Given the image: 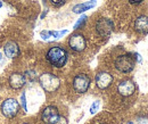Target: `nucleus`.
<instances>
[{
  "instance_id": "f257e3e1",
  "label": "nucleus",
  "mask_w": 148,
  "mask_h": 124,
  "mask_svg": "<svg viewBox=\"0 0 148 124\" xmlns=\"http://www.w3.org/2000/svg\"><path fill=\"white\" fill-rule=\"evenodd\" d=\"M48 62L55 67H63L67 62V53L60 47H53L47 53Z\"/></svg>"
},
{
  "instance_id": "f03ea898",
  "label": "nucleus",
  "mask_w": 148,
  "mask_h": 124,
  "mask_svg": "<svg viewBox=\"0 0 148 124\" xmlns=\"http://www.w3.org/2000/svg\"><path fill=\"white\" fill-rule=\"evenodd\" d=\"M39 82H40V86L47 92H55L60 86L59 79L51 73L41 74V76L39 77Z\"/></svg>"
},
{
  "instance_id": "7ed1b4c3",
  "label": "nucleus",
  "mask_w": 148,
  "mask_h": 124,
  "mask_svg": "<svg viewBox=\"0 0 148 124\" xmlns=\"http://www.w3.org/2000/svg\"><path fill=\"white\" fill-rule=\"evenodd\" d=\"M134 59L132 58V56L130 55H122V56H119L115 60V67L116 70L122 73H129L133 70L134 67Z\"/></svg>"
},
{
  "instance_id": "20e7f679",
  "label": "nucleus",
  "mask_w": 148,
  "mask_h": 124,
  "mask_svg": "<svg viewBox=\"0 0 148 124\" xmlns=\"http://www.w3.org/2000/svg\"><path fill=\"white\" fill-rule=\"evenodd\" d=\"M19 109V105L17 103L16 99L14 98H9V99H6L2 105H1V110H2V114L8 117V119H13L14 116L17 115Z\"/></svg>"
},
{
  "instance_id": "39448f33",
  "label": "nucleus",
  "mask_w": 148,
  "mask_h": 124,
  "mask_svg": "<svg viewBox=\"0 0 148 124\" xmlns=\"http://www.w3.org/2000/svg\"><path fill=\"white\" fill-rule=\"evenodd\" d=\"M90 87V77L86 74H77L73 80V88L77 93H84Z\"/></svg>"
},
{
  "instance_id": "423d86ee",
  "label": "nucleus",
  "mask_w": 148,
  "mask_h": 124,
  "mask_svg": "<svg viewBox=\"0 0 148 124\" xmlns=\"http://www.w3.org/2000/svg\"><path fill=\"white\" fill-rule=\"evenodd\" d=\"M114 29V24L108 18H100L96 23V30L98 34L101 36H108Z\"/></svg>"
},
{
  "instance_id": "0eeeda50",
  "label": "nucleus",
  "mask_w": 148,
  "mask_h": 124,
  "mask_svg": "<svg viewBox=\"0 0 148 124\" xmlns=\"http://www.w3.org/2000/svg\"><path fill=\"white\" fill-rule=\"evenodd\" d=\"M69 45L71 47V49L74 51H83L86 46H87V42H86V39L82 34H74L70 38L69 40Z\"/></svg>"
},
{
  "instance_id": "6e6552de",
  "label": "nucleus",
  "mask_w": 148,
  "mask_h": 124,
  "mask_svg": "<svg viewBox=\"0 0 148 124\" xmlns=\"http://www.w3.org/2000/svg\"><path fill=\"white\" fill-rule=\"evenodd\" d=\"M41 117H42V121L46 124H54L56 120L59 117V114H58V110L56 107L48 106L43 109Z\"/></svg>"
},
{
  "instance_id": "1a4fd4ad",
  "label": "nucleus",
  "mask_w": 148,
  "mask_h": 124,
  "mask_svg": "<svg viewBox=\"0 0 148 124\" xmlns=\"http://www.w3.org/2000/svg\"><path fill=\"white\" fill-rule=\"evenodd\" d=\"M113 82V76L107 72H100L96 75V84L101 90L107 89Z\"/></svg>"
},
{
  "instance_id": "9d476101",
  "label": "nucleus",
  "mask_w": 148,
  "mask_h": 124,
  "mask_svg": "<svg viewBox=\"0 0 148 124\" xmlns=\"http://www.w3.org/2000/svg\"><path fill=\"white\" fill-rule=\"evenodd\" d=\"M117 91H119V93H120L121 96H123V97H129V96H132V95L134 93V91H136V86H134V83H133L132 81H130V80H124V81H122V82L119 84Z\"/></svg>"
},
{
  "instance_id": "9b49d317",
  "label": "nucleus",
  "mask_w": 148,
  "mask_h": 124,
  "mask_svg": "<svg viewBox=\"0 0 148 124\" xmlns=\"http://www.w3.org/2000/svg\"><path fill=\"white\" fill-rule=\"evenodd\" d=\"M25 82H26V79L21 73H13L9 76V86L13 89H15V90L23 88L25 86Z\"/></svg>"
},
{
  "instance_id": "f8f14e48",
  "label": "nucleus",
  "mask_w": 148,
  "mask_h": 124,
  "mask_svg": "<svg viewBox=\"0 0 148 124\" xmlns=\"http://www.w3.org/2000/svg\"><path fill=\"white\" fill-rule=\"evenodd\" d=\"M3 50H5V55L8 57V58H15L19 55V48L17 46L16 42L14 41H9L3 47Z\"/></svg>"
},
{
  "instance_id": "ddd939ff",
  "label": "nucleus",
  "mask_w": 148,
  "mask_h": 124,
  "mask_svg": "<svg viewBox=\"0 0 148 124\" xmlns=\"http://www.w3.org/2000/svg\"><path fill=\"white\" fill-rule=\"evenodd\" d=\"M134 29L137 32L147 34L148 33V17L147 16H139L134 22Z\"/></svg>"
},
{
  "instance_id": "4468645a",
  "label": "nucleus",
  "mask_w": 148,
  "mask_h": 124,
  "mask_svg": "<svg viewBox=\"0 0 148 124\" xmlns=\"http://www.w3.org/2000/svg\"><path fill=\"white\" fill-rule=\"evenodd\" d=\"M96 3H97L96 0H90V1H87V2H84V3L75 5L73 7V12L75 14H81V13H83V12H86V10L91 9L92 7L96 6Z\"/></svg>"
},
{
  "instance_id": "2eb2a0df",
  "label": "nucleus",
  "mask_w": 148,
  "mask_h": 124,
  "mask_svg": "<svg viewBox=\"0 0 148 124\" xmlns=\"http://www.w3.org/2000/svg\"><path fill=\"white\" fill-rule=\"evenodd\" d=\"M67 33V31L65 30V31H62V32H50V31H43V32H41V36L43 38V39H48V38H55V39H58V38H60L62 36H64V34H66Z\"/></svg>"
},
{
  "instance_id": "dca6fc26",
  "label": "nucleus",
  "mask_w": 148,
  "mask_h": 124,
  "mask_svg": "<svg viewBox=\"0 0 148 124\" xmlns=\"http://www.w3.org/2000/svg\"><path fill=\"white\" fill-rule=\"evenodd\" d=\"M86 22H87V16H82V17L75 23V25H74V30H77V29H80L81 26H83Z\"/></svg>"
},
{
  "instance_id": "f3484780",
  "label": "nucleus",
  "mask_w": 148,
  "mask_h": 124,
  "mask_svg": "<svg viewBox=\"0 0 148 124\" xmlns=\"http://www.w3.org/2000/svg\"><path fill=\"white\" fill-rule=\"evenodd\" d=\"M99 107V101H95L92 105H91V108H90V113L91 114H95L97 112V108Z\"/></svg>"
},
{
  "instance_id": "a211bd4d",
  "label": "nucleus",
  "mask_w": 148,
  "mask_h": 124,
  "mask_svg": "<svg viewBox=\"0 0 148 124\" xmlns=\"http://www.w3.org/2000/svg\"><path fill=\"white\" fill-rule=\"evenodd\" d=\"M54 124H67V120L65 117H63V116H59Z\"/></svg>"
},
{
  "instance_id": "6ab92c4d",
  "label": "nucleus",
  "mask_w": 148,
  "mask_h": 124,
  "mask_svg": "<svg viewBox=\"0 0 148 124\" xmlns=\"http://www.w3.org/2000/svg\"><path fill=\"white\" fill-rule=\"evenodd\" d=\"M50 1H51V3L55 5V6H62V5L65 2V0H50Z\"/></svg>"
},
{
  "instance_id": "aec40b11",
  "label": "nucleus",
  "mask_w": 148,
  "mask_h": 124,
  "mask_svg": "<svg viewBox=\"0 0 148 124\" xmlns=\"http://www.w3.org/2000/svg\"><path fill=\"white\" fill-rule=\"evenodd\" d=\"M22 105H23V109L26 112L27 108H26V100H25V93L22 95Z\"/></svg>"
},
{
  "instance_id": "412c9836",
  "label": "nucleus",
  "mask_w": 148,
  "mask_h": 124,
  "mask_svg": "<svg viewBox=\"0 0 148 124\" xmlns=\"http://www.w3.org/2000/svg\"><path fill=\"white\" fill-rule=\"evenodd\" d=\"M129 1H130V3H133V5H134V3H140L143 0H129Z\"/></svg>"
},
{
  "instance_id": "4be33fe9",
  "label": "nucleus",
  "mask_w": 148,
  "mask_h": 124,
  "mask_svg": "<svg viewBox=\"0 0 148 124\" xmlns=\"http://www.w3.org/2000/svg\"><path fill=\"white\" fill-rule=\"evenodd\" d=\"M93 124H104V123H100V122H96V123H93Z\"/></svg>"
},
{
  "instance_id": "5701e85b",
  "label": "nucleus",
  "mask_w": 148,
  "mask_h": 124,
  "mask_svg": "<svg viewBox=\"0 0 148 124\" xmlns=\"http://www.w3.org/2000/svg\"><path fill=\"white\" fill-rule=\"evenodd\" d=\"M1 6H2V2H1V0H0V8H1Z\"/></svg>"
},
{
  "instance_id": "b1692460",
  "label": "nucleus",
  "mask_w": 148,
  "mask_h": 124,
  "mask_svg": "<svg viewBox=\"0 0 148 124\" xmlns=\"http://www.w3.org/2000/svg\"><path fill=\"white\" fill-rule=\"evenodd\" d=\"M128 124H133V123H131V122H129V123H128Z\"/></svg>"
},
{
  "instance_id": "393cba45",
  "label": "nucleus",
  "mask_w": 148,
  "mask_h": 124,
  "mask_svg": "<svg viewBox=\"0 0 148 124\" xmlns=\"http://www.w3.org/2000/svg\"><path fill=\"white\" fill-rule=\"evenodd\" d=\"M0 59H1V53H0Z\"/></svg>"
},
{
  "instance_id": "a878e982",
  "label": "nucleus",
  "mask_w": 148,
  "mask_h": 124,
  "mask_svg": "<svg viewBox=\"0 0 148 124\" xmlns=\"http://www.w3.org/2000/svg\"><path fill=\"white\" fill-rule=\"evenodd\" d=\"M25 124H27V123H25Z\"/></svg>"
}]
</instances>
